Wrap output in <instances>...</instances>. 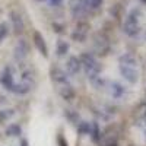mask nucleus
I'll list each match as a JSON object with an SVG mask.
<instances>
[{"label": "nucleus", "mask_w": 146, "mask_h": 146, "mask_svg": "<svg viewBox=\"0 0 146 146\" xmlns=\"http://www.w3.org/2000/svg\"><path fill=\"white\" fill-rule=\"evenodd\" d=\"M89 9V2L88 0H72L70 2V12L73 18H83L86 15V12Z\"/></svg>", "instance_id": "nucleus-1"}, {"label": "nucleus", "mask_w": 146, "mask_h": 146, "mask_svg": "<svg viewBox=\"0 0 146 146\" xmlns=\"http://www.w3.org/2000/svg\"><path fill=\"white\" fill-rule=\"evenodd\" d=\"M123 31L124 34H127L129 36H136L140 31V27H139V21H137V16H135V12L131 15L127 16L126 22H124V27H123Z\"/></svg>", "instance_id": "nucleus-2"}, {"label": "nucleus", "mask_w": 146, "mask_h": 146, "mask_svg": "<svg viewBox=\"0 0 146 146\" xmlns=\"http://www.w3.org/2000/svg\"><path fill=\"white\" fill-rule=\"evenodd\" d=\"M29 53V44L27 40H19L18 44L15 45V50H13V56L18 62H22L23 58H27Z\"/></svg>", "instance_id": "nucleus-3"}, {"label": "nucleus", "mask_w": 146, "mask_h": 146, "mask_svg": "<svg viewBox=\"0 0 146 146\" xmlns=\"http://www.w3.org/2000/svg\"><path fill=\"white\" fill-rule=\"evenodd\" d=\"M50 76H51V80L54 83H60V85H64L67 83V73L62 69V67H58V66H53L50 69Z\"/></svg>", "instance_id": "nucleus-4"}, {"label": "nucleus", "mask_w": 146, "mask_h": 146, "mask_svg": "<svg viewBox=\"0 0 146 146\" xmlns=\"http://www.w3.org/2000/svg\"><path fill=\"white\" fill-rule=\"evenodd\" d=\"M32 40H34V44L36 47V50H38L44 57H48V47H47V42L44 40V36L41 35V32L35 31L32 34Z\"/></svg>", "instance_id": "nucleus-5"}, {"label": "nucleus", "mask_w": 146, "mask_h": 146, "mask_svg": "<svg viewBox=\"0 0 146 146\" xmlns=\"http://www.w3.org/2000/svg\"><path fill=\"white\" fill-rule=\"evenodd\" d=\"M120 75L123 76L129 83H136L139 79V73L135 67H129V66H120Z\"/></svg>", "instance_id": "nucleus-6"}, {"label": "nucleus", "mask_w": 146, "mask_h": 146, "mask_svg": "<svg viewBox=\"0 0 146 146\" xmlns=\"http://www.w3.org/2000/svg\"><path fill=\"white\" fill-rule=\"evenodd\" d=\"M10 22H12V27H13L15 34L19 35L25 31V23H23V19L21 18V15L18 12H15V10L10 12Z\"/></svg>", "instance_id": "nucleus-7"}, {"label": "nucleus", "mask_w": 146, "mask_h": 146, "mask_svg": "<svg viewBox=\"0 0 146 146\" xmlns=\"http://www.w3.org/2000/svg\"><path fill=\"white\" fill-rule=\"evenodd\" d=\"M94 45H95V50L98 51L100 54H107V51L110 50L107 38L104 35H101V34H96L94 36Z\"/></svg>", "instance_id": "nucleus-8"}, {"label": "nucleus", "mask_w": 146, "mask_h": 146, "mask_svg": "<svg viewBox=\"0 0 146 146\" xmlns=\"http://www.w3.org/2000/svg\"><path fill=\"white\" fill-rule=\"evenodd\" d=\"M66 69H67V75H78V73L82 70V63L80 58L76 56L69 57L67 63H66Z\"/></svg>", "instance_id": "nucleus-9"}, {"label": "nucleus", "mask_w": 146, "mask_h": 146, "mask_svg": "<svg viewBox=\"0 0 146 146\" xmlns=\"http://www.w3.org/2000/svg\"><path fill=\"white\" fill-rule=\"evenodd\" d=\"M79 58H80L82 67H83L85 70H88V69H91V67H94V66H96V64H100L98 60H96V57H95L92 53H82Z\"/></svg>", "instance_id": "nucleus-10"}, {"label": "nucleus", "mask_w": 146, "mask_h": 146, "mask_svg": "<svg viewBox=\"0 0 146 146\" xmlns=\"http://www.w3.org/2000/svg\"><path fill=\"white\" fill-rule=\"evenodd\" d=\"M58 94H60V96H62L64 101H73L75 96H76V91H75V88H73L70 83H64L63 86L58 89Z\"/></svg>", "instance_id": "nucleus-11"}, {"label": "nucleus", "mask_w": 146, "mask_h": 146, "mask_svg": "<svg viewBox=\"0 0 146 146\" xmlns=\"http://www.w3.org/2000/svg\"><path fill=\"white\" fill-rule=\"evenodd\" d=\"M0 83H2V85H3V88H6L7 91H12V88H13L15 82H13V76H12V72H10L9 67L5 69L2 78H0Z\"/></svg>", "instance_id": "nucleus-12"}, {"label": "nucleus", "mask_w": 146, "mask_h": 146, "mask_svg": "<svg viewBox=\"0 0 146 146\" xmlns=\"http://www.w3.org/2000/svg\"><path fill=\"white\" fill-rule=\"evenodd\" d=\"M118 63L120 66H129V67H136L137 66V58L130 54V53H124L123 56L118 57Z\"/></svg>", "instance_id": "nucleus-13"}, {"label": "nucleus", "mask_w": 146, "mask_h": 146, "mask_svg": "<svg viewBox=\"0 0 146 146\" xmlns=\"http://www.w3.org/2000/svg\"><path fill=\"white\" fill-rule=\"evenodd\" d=\"M29 89H31V85H29V83H27V82H22V83H15L10 92H13V94H19V95H23V94H28V92H29Z\"/></svg>", "instance_id": "nucleus-14"}, {"label": "nucleus", "mask_w": 146, "mask_h": 146, "mask_svg": "<svg viewBox=\"0 0 146 146\" xmlns=\"http://www.w3.org/2000/svg\"><path fill=\"white\" fill-rule=\"evenodd\" d=\"M69 48H70V45H69L67 41L58 40V41H57V48H56L57 56H58V57H64V56L69 53Z\"/></svg>", "instance_id": "nucleus-15"}, {"label": "nucleus", "mask_w": 146, "mask_h": 146, "mask_svg": "<svg viewBox=\"0 0 146 146\" xmlns=\"http://www.w3.org/2000/svg\"><path fill=\"white\" fill-rule=\"evenodd\" d=\"M22 135V129L19 124H10L7 129H6V136H10V137H18Z\"/></svg>", "instance_id": "nucleus-16"}, {"label": "nucleus", "mask_w": 146, "mask_h": 146, "mask_svg": "<svg viewBox=\"0 0 146 146\" xmlns=\"http://www.w3.org/2000/svg\"><path fill=\"white\" fill-rule=\"evenodd\" d=\"M123 94H124V86L123 85H120L118 82H113L111 83V95L114 96V98H120Z\"/></svg>", "instance_id": "nucleus-17"}, {"label": "nucleus", "mask_w": 146, "mask_h": 146, "mask_svg": "<svg viewBox=\"0 0 146 146\" xmlns=\"http://www.w3.org/2000/svg\"><path fill=\"white\" fill-rule=\"evenodd\" d=\"M86 38H88V34L86 32H82V31H78V29H75V31H73V34H72V40L73 41H78V42H85V41H86Z\"/></svg>", "instance_id": "nucleus-18"}, {"label": "nucleus", "mask_w": 146, "mask_h": 146, "mask_svg": "<svg viewBox=\"0 0 146 146\" xmlns=\"http://www.w3.org/2000/svg\"><path fill=\"white\" fill-rule=\"evenodd\" d=\"M78 131L80 135H89L91 133V124L88 121H80V123H78Z\"/></svg>", "instance_id": "nucleus-19"}, {"label": "nucleus", "mask_w": 146, "mask_h": 146, "mask_svg": "<svg viewBox=\"0 0 146 146\" xmlns=\"http://www.w3.org/2000/svg\"><path fill=\"white\" fill-rule=\"evenodd\" d=\"M89 135L92 136V140H94V142H98V140H100L101 133H100V127H98V124H96V123H94V124L91 126V133H89Z\"/></svg>", "instance_id": "nucleus-20"}, {"label": "nucleus", "mask_w": 146, "mask_h": 146, "mask_svg": "<svg viewBox=\"0 0 146 146\" xmlns=\"http://www.w3.org/2000/svg\"><path fill=\"white\" fill-rule=\"evenodd\" d=\"M64 115L72 121V123H75V124H78V121H79V114L76 113V111H73V110H66V113H64Z\"/></svg>", "instance_id": "nucleus-21"}, {"label": "nucleus", "mask_w": 146, "mask_h": 146, "mask_svg": "<svg viewBox=\"0 0 146 146\" xmlns=\"http://www.w3.org/2000/svg\"><path fill=\"white\" fill-rule=\"evenodd\" d=\"M13 114H15L13 110H0V121L9 120L10 117H13Z\"/></svg>", "instance_id": "nucleus-22"}, {"label": "nucleus", "mask_w": 146, "mask_h": 146, "mask_svg": "<svg viewBox=\"0 0 146 146\" xmlns=\"http://www.w3.org/2000/svg\"><path fill=\"white\" fill-rule=\"evenodd\" d=\"M7 34H9V25L6 22H2L0 23V40L3 41V38H6Z\"/></svg>", "instance_id": "nucleus-23"}, {"label": "nucleus", "mask_w": 146, "mask_h": 146, "mask_svg": "<svg viewBox=\"0 0 146 146\" xmlns=\"http://www.w3.org/2000/svg\"><path fill=\"white\" fill-rule=\"evenodd\" d=\"M76 29H78V31H82V32H86V34H88V29H89V23H88V22H78Z\"/></svg>", "instance_id": "nucleus-24"}, {"label": "nucleus", "mask_w": 146, "mask_h": 146, "mask_svg": "<svg viewBox=\"0 0 146 146\" xmlns=\"http://www.w3.org/2000/svg\"><path fill=\"white\" fill-rule=\"evenodd\" d=\"M88 2H89V7L91 9H98V7L102 6L104 0H88Z\"/></svg>", "instance_id": "nucleus-25"}, {"label": "nucleus", "mask_w": 146, "mask_h": 146, "mask_svg": "<svg viewBox=\"0 0 146 146\" xmlns=\"http://www.w3.org/2000/svg\"><path fill=\"white\" fill-rule=\"evenodd\" d=\"M53 28H54V31H56L57 34H63V32H64V27L60 25V23H57V22L53 23Z\"/></svg>", "instance_id": "nucleus-26"}, {"label": "nucleus", "mask_w": 146, "mask_h": 146, "mask_svg": "<svg viewBox=\"0 0 146 146\" xmlns=\"http://www.w3.org/2000/svg\"><path fill=\"white\" fill-rule=\"evenodd\" d=\"M57 145L58 146H67V140L63 137V135H58L57 136Z\"/></svg>", "instance_id": "nucleus-27"}, {"label": "nucleus", "mask_w": 146, "mask_h": 146, "mask_svg": "<svg viewBox=\"0 0 146 146\" xmlns=\"http://www.w3.org/2000/svg\"><path fill=\"white\" fill-rule=\"evenodd\" d=\"M63 3V0H50V5L54 6V7H58V6H62Z\"/></svg>", "instance_id": "nucleus-28"}, {"label": "nucleus", "mask_w": 146, "mask_h": 146, "mask_svg": "<svg viewBox=\"0 0 146 146\" xmlns=\"http://www.w3.org/2000/svg\"><path fill=\"white\" fill-rule=\"evenodd\" d=\"M21 146H28V140L27 139H22L21 140Z\"/></svg>", "instance_id": "nucleus-29"}, {"label": "nucleus", "mask_w": 146, "mask_h": 146, "mask_svg": "<svg viewBox=\"0 0 146 146\" xmlns=\"http://www.w3.org/2000/svg\"><path fill=\"white\" fill-rule=\"evenodd\" d=\"M105 146H117L115 143H108V145H105Z\"/></svg>", "instance_id": "nucleus-30"}, {"label": "nucleus", "mask_w": 146, "mask_h": 146, "mask_svg": "<svg viewBox=\"0 0 146 146\" xmlns=\"http://www.w3.org/2000/svg\"><path fill=\"white\" fill-rule=\"evenodd\" d=\"M140 2H143V3H146V0H140Z\"/></svg>", "instance_id": "nucleus-31"}, {"label": "nucleus", "mask_w": 146, "mask_h": 146, "mask_svg": "<svg viewBox=\"0 0 146 146\" xmlns=\"http://www.w3.org/2000/svg\"><path fill=\"white\" fill-rule=\"evenodd\" d=\"M38 2H44V0H38Z\"/></svg>", "instance_id": "nucleus-32"}, {"label": "nucleus", "mask_w": 146, "mask_h": 146, "mask_svg": "<svg viewBox=\"0 0 146 146\" xmlns=\"http://www.w3.org/2000/svg\"><path fill=\"white\" fill-rule=\"evenodd\" d=\"M0 42H2V40H0Z\"/></svg>", "instance_id": "nucleus-33"}]
</instances>
